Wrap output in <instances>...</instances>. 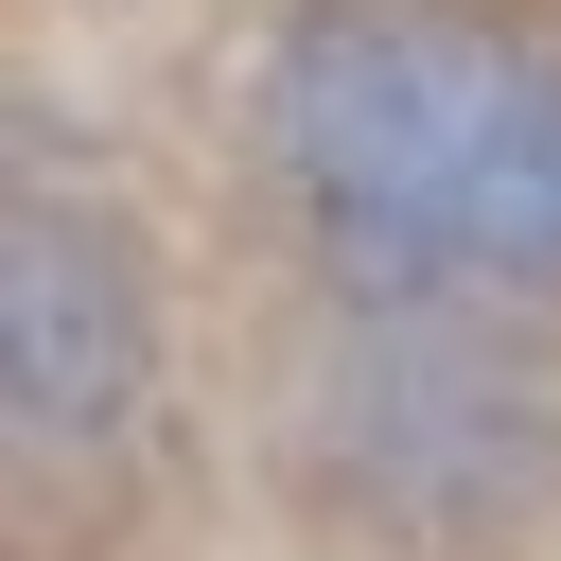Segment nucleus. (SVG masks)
Returning a JSON list of instances; mask_svg holds the SVG:
<instances>
[{"mask_svg": "<svg viewBox=\"0 0 561 561\" xmlns=\"http://www.w3.org/2000/svg\"><path fill=\"white\" fill-rule=\"evenodd\" d=\"M263 158L368 280L561 298V35L473 0H316L263 53Z\"/></svg>", "mask_w": 561, "mask_h": 561, "instance_id": "1", "label": "nucleus"}, {"mask_svg": "<svg viewBox=\"0 0 561 561\" xmlns=\"http://www.w3.org/2000/svg\"><path fill=\"white\" fill-rule=\"evenodd\" d=\"M0 386H18V438H105L140 403V280L53 193H18L0 228Z\"/></svg>", "mask_w": 561, "mask_h": 561, "instance_id": "2", "label": "nucleus"}]
</instances>
